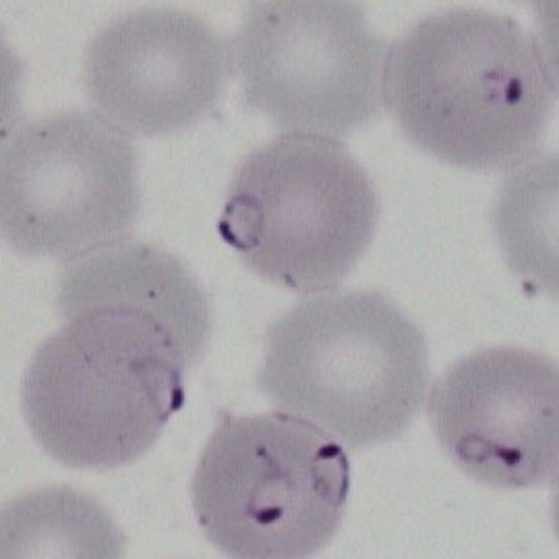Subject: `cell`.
<instances>
[{
    "instance_id": "obj_1",
    "label": "cell",
    "mask_w": 559,
    "mask_h": 559,
    "mask_svg": "<svg viewBox=\"0 0 559 559\" xmlns=\"http://www.w3.org/2000/svg\"><path fill=\"white\" fill-rule=\"evenodd\" d=\"M556 91L533 34L472 8L409 27L388 50L382 82L385 107L412 144L479 173L508 171L536 155Z\"/></svg>"
},
{
    "instance_id": "obj_2",
    "label": "cell",
    "mask_w": 559,
    "mask_h": 559,
    "mask_svg": "<svg viewBox=\"0 0 559 559\" xmlns=\"http://www.w3.org/2000/svg\"><path fill=\"white\" fill-rule=\"evenodd\" d=\"M64 320L25 370V423L40 450L67 467L129 465L183 407L186 371L207 343L131 307H92Z\"/></svg>"
},
{
    "instance_id": "obj_3",
    "label": "cell",
    "mask_w": 559,
    "mask_h": 559,
    "mask_svg": "<svg viewBox=\"0 0 559 559\" xmlns=\"http://www.w3.org/2000/svg\"><path fill=\"white\" fill-rule=\"evenodd\" d=\"M430 381L425 334L382 292L330 290L296 302L265 335L258 372L278 409L353 452L400 438Z\"/></svg>"
},
{
    "instance_id": "obj_4",
    "label": "cell",
    "mask_w": 559,
    "mask_h": 559,
    "mask_svg": "<svg viewBox=\"0 0 559 559\" xmlns=\"http://www.w3.org/2000/svg\"><path fill=\"white\" fill-rule=\"evenodd\" d=\"M380 213L372 179L337 139L284 134L237 166L218 233L251 272L319 295L366 255Z\"/></svg>"
},
{
    "instance_id": "obj_5",
    "label": "cell",
    "mask_w": 559,
    "mask_h": 559,
    "mask_svg": "<svg viewBox=\"0 0 559 559\" xmlns=\"http://www.w3.org/2000/svg\"><path fill=\"white\" fill-rule=\"evenodd\" d=\"M349 492L343 445L288 413L223 415L191 499L206 539L233 558L316 555L337 535Z\"/></svg>"
},
{
    "instance_id": "obj_6",
    "label": "cell",
    "mask_w": 559,
    "mask_h": 559,
    "mask_svg": "<svg viewBox=\"0 0 559 559\" xmlns=\"http://www.w3.org/2000/svg\"><path fill=\"white\" fill-rule=\"evenodd\" d=\"M131 136L97 111L27 120L0 151V230L17 253L72 261L124 240L140 209Z\"/></svg>"
},
{
    "instance_id": "obj_7",
    "label": "cell",
    "mask_w": 559,
    "mask_h": 559,
    "mask_svg": "<svg viewBox=\"0 0 559 559\" xmlns=\"http://www.w3.org/2000/svg\"><path fill=\"white\" fill-rule=\"evenodd\" d=\"M386 47L365 8L250 3L233 50L243 106L285 134L345 136L381 109Z\"/></svg>"
},
{
    "instance_id": "obj_8",
    "label": "cell",
    "mask_w": 559,
    "mask_h": 559,
    "mask_svg": "<svg viewBox=\"0 0 559 559\" xmlns=\"http://www.w3.org/2000/svg\"><path fill=\"white\" fill-rule=\"evenodd\" d=\"M558 394L551 358L493 346L445 370L428 414L441 449L467 478L506 491L538 488L558 475Z\"/></svg>"
},
{
    "instance_id": "obj_9",
    "label": "cell",
    "mask_w": 559,
    "mask_h": 559,
    "mask_svg": "<svg viewBox=\"0 0 559 559\" xmlns=\"http://www.w3.org/2000/svg\"><path fill=\"white\" fill-rule=\"evenodd\" d=\"M231 50L215 27L166 7L132 10L91 40L83 83L97 114L130 136L190 128L225 92Z\"/></svg>"
},
{
    "instance_id": "obj_10",
    "label": "cell",
    "mask_w": 559,
    "mask_h": 559,
    "mask_svg": "<svg viewBox=\"0 0 559 559\" xmlns=\"http://www.w3.org/2000/svg\"><path fill=\"white\" fill-rule=\"evenodd\" d=\"M63 318L97 306H123L164 318L205 341L212 310L187 265L157 246L121 240L68 261L59 285Z\"/></svg>"
},
{
    "instance_id": "obj_11",
    "label": "cell",
    "mask_w": 559,
    "mask_h": 559,
    "mask_svg": "<svg viewBox=\"0 0 559 559\" xmlns=\"http://www.w3.org/2000/svg\"><path fill=\"white\" fill-rule=\"evenodd\" d=\"M72 492L70 489H52V491L48 489L13 502L4 510L3 526L34 528V531H24V533L3 536V538L12 536L16 538L24 536V539L29 540L34 538V543L26 547L25 555L34 547L32 551L34 556L53 554L59 557H72L63 538L70 531L95 544L104 551L106 558L119 557L122 548L121 536L106 513L85 522L63 526L86 511L94 502L87 497L75 493L72 506L63 516Z\"/></svg>"
}]
</instances>
